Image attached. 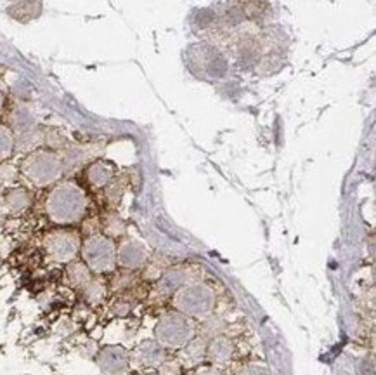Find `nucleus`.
<instances>
[{
  "label": "nucleus",
  "mask_w": 376,
  "mask_h": 375,
  "mask_svg": "<svg viewBox=\"0 0 376 375\" xmlns=\"http://www.w3.org/2000/svg\"><path fill=\"white\" fill-rule=\"evenodd\" d=\"M89 207L85 192L73 181L56 184L45 200V212L56 225H75L82 221Z\"/></svg>",
  "instance_id": "nucleus-1"
},
{
  "label": "nucleus",
  "mask_w": 376,
  "mask_h": 375,
  "mask_svg": "<svg viewBox=\"0 0 376 375\" xmlns=\"http://www.w3.org/2000/svg\"><path fill=\"white\" fill-rule=\"evenodd\" d=\"M23 174L35 186H49L61 177L64 166L59 155L51 150H37L30 153L21 166Z\"/></svg>",
  "instance_id": "nucleus-2"
},
{
  "label": "nucleus",
  "mask_w": 376,
  "mask_h": 375,
  "mask_svg": "<svg viewBox=\"0 0 376 375\" xmlns=\"http://www.w3.org/2000/svg\"><path fill=\"white\" fill-rule=\"evenodd\" d=\"M174 306L187 318H207L215 308V294L204 284L184 285L176 292Z\"/></svg>",
  "instance_id": "nucleus-3"
},
{
  "label": "nucleus",
  "mask_w": 376,
  "mask_h": 375,
  "mask_svg": "<svg viewBox=\"0 0 376 375\" xmlns=\"http://www.w3.org/2000/svg\"><path fill=\"white\" fill-rule=\"evenodd\" d=\"M85 266L95 275L113 271L117 266V245L106 235H91L80 245Z\"/></svg>",
  "instance_id": "nucleus-4"
},
{
  "label": "nucleus",
  "mask_w": 376,
  "mask_h": 375,
  "mask_svg": "<svg viewBox=\"0 0 376 375\" xmlns=\"http://www.w3.org/2000/svg\"><path fill=\"white\" fill-rule=\"evenodd\" d=\"M154 337L163 348H184L194 339V325L183 312H167L154 327Z\"/></svg>",
  "instance_id": "nucleus-5"
},
{
  "label": "nucleus",
  "mask_w": 376,
  "mask_h": 375,
  "mask_svg": "<svg viewBox=\"0 0 376 375\" xmlns=\"http://www.w3.org/2000/svg\"><path fill=\"white\" fill-rule=\"evenodd\" d=\"M80 236L73 229H54L44 238V249L54 262H71L80 252Z\"/></svg>",
  "instance_id": "nucleus-6"
},
{
  "label": "nucleus",
  "mask_w": 376,
  "mask_h": 375,
  "mask_svg": "<svg viewBox=\"0 0 376 375\" xmlns=\"http://www.w3.org/2000/svg\"><path fill=\"white\" fill-rule=\"evenodd\" d=\"M97 367L102 374L106 375H121L128 370L130 365V354L121 346H106L97 353Z\"/></svg>",
  "instance_id": "nucleus-7"
},
{
  "label": "nucleus",
  "mask_w": 376,
  "mask_h": 375,
  "mask_svg": "<svg viewBox=\"0 0 376 375\" xmlns=\"http://www.w3.org/2000/svg\"><path fill=\"white\" fill-rule=\"evenodd\" d=\"M148 250L143 243L125 240L117 249V262L125 269H139L146 264Z\"/></svg>",
  "instance_id": "nucleus-8"
},
{
  "label": "nucleus",
  "mask_w": 376,
  "mask_h": 375,
  "mask_svg": "<svg viewBox=\"0 0 376 375\" xmlns=\"http://www.w3.org/2000/svg\"><path fill=\"white\" fill-rule=\"evenodd\" d=\"M134 358L141 367H158L165 361V348L156 341H144L135 350Z\"/></svg>",
  "instance_id": "nucleus-9"
},
{
  "label": "nucleus",
  "mask_w": 376,
  "mask_h": 375,
  "mask_svg": "<svg viewBox=\"0 0 376 375\" xmlns=\"http://www.w3.org/2000/svg\"><path fill=\"white\" fill-rule=\"evenodd\" d=\"M115 176V169L110 162L97 160L87 167V181L94 188H104L111 183Z\"/></svg>",
  "instance_id": "nucleus-10"
},
{
  "label": "nucleus",
  "mask_w": 376,
  "mask_h": 375,
  "mask_svg": "<svg viewBox=\"0 0 376 375\" xmlns=\"http://www.w3.org/2000/svg\"><path fill=\"white\" fill-rule=\"evenodd\" d=\"M234 346L233 342L226 337H215L209 346H207V356L212 363L224 365L233 358Z\"/></svg>",
  "instance_id": "nucleus-11"
},
{
  "label": "nucleus",
  "mask_w": 376,
  "mask_h": 375,
  "mask_svg": "<svg viewBox=\"0 0 376 375\" xmlns=\"http://www.w3.org/2000/svg\"><path fill=\"white\" fill-rule=\"evenodd\" d=\"M66 280L68 284L75 288H84L85 285L92 280V271L85 266V262H70V266L66 268Z\"/></svg>",
  "instance_id": "nucleus-12"
},
{
  "label": "nucleus",
  "mask_w": 376,
  "mask_h": 375,
  "mask_svg": "<svg viewBox=\"0 0 376 375\" xmlns=\"http://www.w3.org/2000/svg\"><path fill=\"white\" fill-rule=\"evenodd\" d=\"M207 356V344L203 339H191L184 346L183 358L187 365H198Z\"/></svg>",
  "instance_id": "nucleus-13"
},
{
  "label": "nucleus",
  "mask_w": 376,
  "mask_h": 375,
  "mask_svg": "<svg viewBox=\"0 0 376 375\" xmlns=\"http://www.w3.org/2000/svg\"><path fill=\"white\" fill-rule=\"evenodd\" d=\"M184 284V273L180 269H170L167 275H163L158 282V291L163 295L174 294L179 291Z\"/></svg>",
  "instance_id": "nucleus-14"
},
{
  "label": "nucleus",
  "mask_w": 376,
  "mask_h": 375,
  "mask_svg": "<svg viewBox=\"0 0 376 375\" xmlns=\"http://www.w3.org/2000/svg\"><path fill=\"white\" fill-rule=\"evenodd\" d=\"M30 202H32L30 193L26 192V190H23V188L11 190V192H8V195H5V207H8L11 212H23V210L28 209Z\"/></svg>",
  "instance_id": "nucleus-15"
},
{
  "label": "nucleus",
  "mask_w": 376,
  "mask_h": 375,
  "mask_svg": "<svg viewBox=\"0 0 376 375\" xmlns=\"http://www.w3.org/2000/svg\"><path fill=\"white\" fill-rule=\"evenodd\" d=\"M14 136H12L11 129L5 125L0 124V162H4L11 157L12 150H14Z\"/></svg>",
  "instance_id": "nucleus-16"
},
{
  "label": "nucleus",
  "mask_w": 376,
  "mask_h": 375,
  "mask_svg": "<svg viewBox=\"0 0 376 375\" xmlns=\"http://www.w3.org/2000/svg\"><path fill=\"white\" fill-rule=\"evenodd\" d=\"M82 291H84L85 299H87L89 302H99L102 297H104V294H106V287H104V284H102L101 280L94 278V276H92L91 282H89Z\"/></svg>",
  "instance_id": "nucleus-17"
},
{
  "label": "nucleus",
  "mask_w": 376,
  "mask_h": 375,
  "mask_svg": "<svg viewBox=\"0 0 376 375\" xmlns=\"http://www.w3.org/2000/svg\"><path fill=\"white\" fill-rule=\"evenodd\" d=\"M104 231H106V236H118L124 233V223L118 219L117 216H110L104 221Z\"/></svg>",
  "instance_id": "nucleus-18"
},
{
  "label": "nucleus",
  "mask_w": 376,
  "mask_h": 375,
  "mask_svg": "<svg viewBox=\"0 0 376 375\" xmlns=\"http://www.w3.org/2000/svg\"><path fill=\"white\" fill-rule=\"evenodd\" d=\"M111 311H113L117 317H127L128 312L132 311V302L124 297H118L117 301L111 304Z\"/></svg>",
  "instance_id": "nucleus-19"
},
{
  "label": "nucleus",
  "mask_w": 376,
  "mask_h": 375,
  "mask_svg": "<svg viewBox=\"0 0 376 375\" xmlns=\"http://www.w3.org/2000/svg\"><path fill=\"white\" fill-rule=\"evenodd\" d=\"M158 368H160V374L158 375H179L180 372V365L177 361L165 360L163 363L158 365Z\"/></svg>",
  "instance_id": "nucleus-20"
},
{
  "label": "nucleus",
  "mask_w": 376,
  "mask_h": 375,
  "mask_svg": "<svg viewBox=\"0 0 376 375\" xmlns=\"http://www.w3.org/2000/svg\"><path fill=\"white\" fill-rule=\"evenodd\" d=\"M222 328H224V323L219 320V318H215V320L210 318V320L204 321V332H207L209 335H219L220 332H222Z\"/></svg>",
  "instance_id": "nucleus-21"
},
{
  "label": "nucleus",
  "mask_w": 376,
  "mask_h": 375,
  "mask_svg": "<svg viewBox=\"0 0 376 375\" xmlns=\"http://www.w3.org/2000/svg\"><path fill=\"white\" fill-rule=\"evenodd\" d=\"M237 375H269V372L262 365H248V367L243 368Z\"/></svg>",
  "instance_id": "nucleus-22"
},
{
  "label": "nucleus",
  "mask_w": 376,
  "mask_h": 375,
  "mask_svg": "<svg viewBox=\"0 0 376 375\" xmlns=\"http://www.w3.org/2000/svg\"><path fill=\"white\" fill-rule=\"evenodd\" d=\"M194 375H224L222 372L217 370V368H201Z\"/></svg>",
  "instance_id": "nucleus-23"
},
{
  "label": "nucleus",
  "mask_w": 376,
  "mask_h": 375,
  "mask_svg": "<svg viewBox=\"0 0 376 375\" xmlns=\"http://www.w3.org/2000/svg\"><path fill=\"white\" fill-rule=\"evenodd\" d=\"M0 108H2V92H0Z\"/></svg>",
  "instance_id": "nucleus-24"
},
{
  "label": "nucleus",
  "mask_w": 376,
  "mask_h": 375,
  "mask_svg": "<svg viewBox=\"0 0 376 375\" xmlns=\"http://www.w3.org/2000/svg\"><path fill=\"white\" fill-rule=\"evenodd\" d=\"M144 375H156V374H144Z\"/></svg>",
  "instance_id": "nucleus-25"
}]
</instances>
